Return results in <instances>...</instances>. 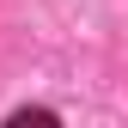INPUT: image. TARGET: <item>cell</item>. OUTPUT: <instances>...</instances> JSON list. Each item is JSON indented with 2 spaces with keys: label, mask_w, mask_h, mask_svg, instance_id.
<instances>
[{
  "label": "cell",
  "mask_w": 128,
  "mask_h": 128,
  "mask_svg": "<svg viewBox=\"0 0 128 128\" xmlns=\"http://www.w3.org/2000/svg\"><path fill=\"white\" fill-rule=\"evenodd\" d=\"M6 128H61V122H55V110H12Z\"/></svg>",
  "instance_id": "cell-1"
}]
</instances>
